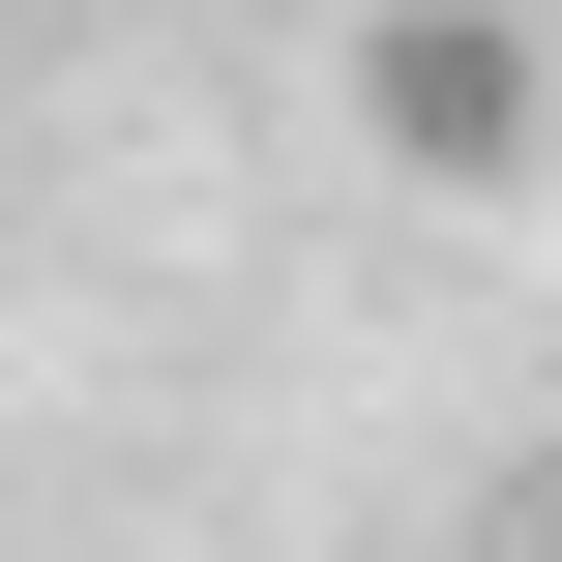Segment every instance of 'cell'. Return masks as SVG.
Listing matches in <instances>:
<instances>
[{"label": "cell", "mask_w": 562, "mask_h": 562, "mask_svg": "<svg viewBox=\"0 0 562 562\" xmlns=\"http://www.w3.org/2000/svg\"><path fill=\"white\" fill-rule=\"evenodd\" d=\"M356 119H385L415 178H533V30H504V0H385V30H356Z\"/></svg>", "instance_id": "6da1fadb"}]
</instances>
